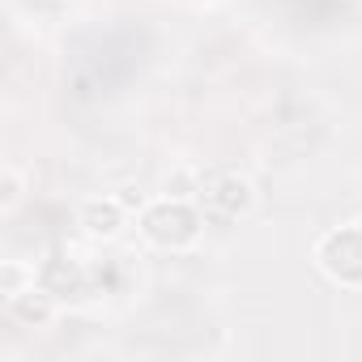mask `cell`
Segmentation results:
<instances>
[{
    "mask_svg": "<svg viewBox=\"0 0 362 362\" xmlns=\"http://www.w3.org/2000/svg\"><path fill=\"white\" fill-rule=\"evenodd\" d=\"M124 226V205L119 201H90L81 205V230L94 239H111Z\"/></svg>",
    "mask_w": 362,
    "mask_h": 362,
    "instance_id": "3",
    "label": "cell"
},
{
    "mask_svg": "<svg viewBox=\"0 0 362 362\" xmlns=\"http://www.w3.org/2000/svg\"><path fill=\"white\" fill-rule=\"evenodd\" d=\"M13 201H18V175L9 170L5 175V205H13Z\"/></svg>",
    "mask_w": 362,
    "mask_h": 362,
    "instance_id": "7",
    "label": "cell"
},
{
    "mask_svg": "<svg viewBox=\"0 0 362 362\" xmlns=\"http://www.w3.org/2000/svg\"><path fill=\"white\" fill-rule=\"evenodd\" d=\"M201 192L222 214H243L252 205V184L243 175H218V179H209V184H201Z\"/></svg>",
    "mask_w": 362,
    "mask_h": 362,
    "instance_id": "2",
    "label": "cell"
},
{
    "mask_svg": "<svg viewBox=\"0 0 362 362\" xmlns=\"http://www.w3.org/2000/svg\"><path fill=\"white\" fill-rule=\"evenodd\" d=\"M13 303V311L22 315V320H35V324H47L52 320V298H47V290H22L18 298H9Z\"/></svg>",
    "mask_w": 362,
    "mask_h": 362,
    "instance_id": "4",
    "label": "cell"
},
{
    "mask_svg": "<svg viewBox=\"0 0 362 362\" xmlns=\"http://www.w3.org/2000/svg\"><path fill=\"white\" fill-rule=\"evenodd\" d=\"M0 290H5V298H18V294H22V269H18V264H5Z\"/></svg>",
    "mask_w": 362,
    "mask_h": 362,
    "instance_id": "6",
    "label": "cell"
},
{
    "mask_svg": "<svg viewBox=\"0 0 362 362\" xmlns=\"http://www.w3.org/2000/svg\"><path fill=\"white\" fill-rule=\"evenodd\" d=\"M145 230H149L158 243H188L192 230H197V222H192V214L184 209V201H166V205H158V209L145 214Z\"/></svg>",
    "mask_w": 362,
    "mask_h": 362,
    "instance_id": "1",
    "label": "cell"
},
{
    "mask_svg": "<svg viewBox=\"0 0 362 362\" xmlns=\"http://www.w3.org/2000/svg\"><path fill=\"white\" fill-rule=\"evenodd\" d=\"M197 192H201V179H197L192 170H175V175L166 179V192H162V197H166V201H192Z\"/></svg>",
    "mask_w": 362,
    "mask_h": 362,
    "instance_id": "5",
    "label": "cell"
}]
</instances>
